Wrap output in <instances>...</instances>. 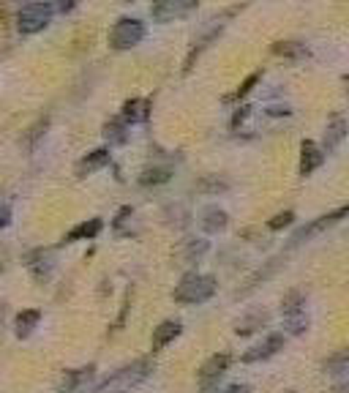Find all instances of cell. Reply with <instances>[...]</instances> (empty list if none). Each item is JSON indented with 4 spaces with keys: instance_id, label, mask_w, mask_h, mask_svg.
Returning a JSON list of instances; mask_svg holds the SVG:
<instances>
[{
    "instance_id": "cell-1",
    "label": "cell",
    "mask_w": 349,
    "mask_h": 393,
    "mask_svg": "<svg viewBox=\"0 0 349 393\" xmlns=\"http://www.w3.org/2000/svg\"><path fill=\"white\" fill-rule=\"evenodd\" d=\"M150 374H153V361L150 358H137V361L121 366L115 374H109L104 382H99L93 388V393H131L134 388H139Z\"/></svg>"
},
{
    "instance_id": "cell-2",
    "label": "cell",
    "mask_w": 349,
    "mask_h": 393,
    "mask_svg": "<svg viewBox=\"0 0 349 393\" xmlns=\"http://www.w3.org/2000/svg\"><path fill=\"white\" fill-rule=\"evenodd\" d=\"M219 290V281L216 276H207V273H186L180 279V284L174 287V303H183V306H200L207 303Z\"/></svg>"
},
{
    "instance_id": "cell-3",
    "label": "cell",
    "mask_w": 349,
    "mask_h": 393,
    "mask_svg": "<svg viewBox=\"0 0 349 393\" xmlns=\"http://www.w3.org/2000/svg\"><path fill=\"white\" fill-rule=\"evenodd\" d=\"M52 6L50 0H36V3H27L22 6L20 17H17V30L22 36H33V33H41L52 20Z\"/></svg>"
},
{
    "instance_id": "cell-4",
    "label": "cell",
    "mask_w": 349,
    "mask_h": 393,
    "mask_svg": "<svg viewBox=\"0 0 349 393\" xmlns=\"http://www.w3.org/2000/svg\"><path fill=\"white\" fill-rule=\"evenodd\" d=\"M229 364H232V358H229L226 352H213V355L200 366V371H197V385H200V391L202 393L216 391L219 382L224 380V374L229 371Z\"/></svg>"
},
{
    "instance_id": "cell-5",
    "label": "cell",
    "mask_w": 349,
    "mask_h": 393,
    "mask_svg": "<svg viewBox=\"0 0 349 393\" xmlns=\"http://www.w3.org/2000/svg\"><path fill=\"white\" fill-rule=\"evenodd\" d=\"M145 39V22L134 17H121L109 30V47L112 49H131Z\"/></svg>"
},
{
    "instance_id": "cell-6",
    "label": "cell",
    "mask_w": 349,
    "mask_h": 393,
    "mask_svg": "<svg viewBox=\"0 0 349 393\" xmlns=\"http://www.w3.org/2000/svg\"><path fill=\"white\" fill-rule=\"evenodd\" d=\"M197 6H200V0H153L150 17L161 25L177 22L183 17H189L191 11H197Z\"/></svg>"
},
{
    "instance_id": "cell-7",
    "label": "cell",
    "mask_w": 349,
    "mask_h": 393,
    "mask_svg": "<svg viewBox=\"0 0 349 393\" xmlns=\"http://www.w3.org/2000/svg\"><path fill=\"white\" fill-rule=\"evenodd\" d=\"M349 219V205H341V208H336V211H330V213H324V216H320V219H314L308 227H303V229H298L295 235H292V244H306L308 238H314V235H320V232H324V229H330V227H336L338 221Z\"/></svg>"
},
{
    "instance_id": "cell-8",
    "label": "cell",
    "mask_w": 349,
    "mask_h": 393,
    "mask_svg": "<svg viewBox=\"0 0 349 393\" xmlns=\"http://www.w3.org/2000/svg\"><path fill=\"white\" fill-rule=\"evenodd\" d=\"M284 344H287V336H284V333H268L259 344H254L251 349H246L240 361H243V364H265V361L275 358V355L284 349Z\"/></svg>"
},
{
    "instance_id": "cell-9",
    "label": "cell",
    "mask_w": 349,
    "mask_h": 393,
    "mask_svg": "<svg viewBox=\"0 0 349 393\" xmlns=\"http://www.w3.org/2000/svg\"><path fill=\"white\" fill-rule=\"evenodd\" d=\"M109 161H112L109 150H107V147H96V150H90L85 159H79V161H76V167H74L76 178H88V175H93V172L104 170Z\"/></svg>"
},
{
    "instance_id": "cell-10",
    "label": "cell",
    "mask_w": 349,
    "mask_h": 393,
    "mask_svg": "<svg viewBox=\"0 0 349 393\" xmlns=\"http://www.w3.org/2000/svg\"><path fill=\"white\" fill-rule=\"evenodd\" d=\"M322 164H324L322 147L317 145V142H311V140H303V145H300V175L306 178V175L320 170Z\"/></svg>"
},
{
    "instance_id": "cell-11",
    "label": "cell",
    "mask_w": 349,
    "mask_h": 393,
    "mask_svg": "<svg viewBox=\"0 0 349 393\" xmlns=\"http://www.w3.org/2000/svg\"><path fill=\"white\" fill-rule=\"evenodd\" d=\"M200 224L207 235H219V232H224L226 227H229V213H226L224 208H219V205H210V208H205L200 213Z\"/></svg>"
},
{
    "instance_id": "cell-12",
    "label": "cell",
    "mask_w": 349,
    "mask_h": 393,
    "mask_svg": "<svg viewBox=\"0 0 349 393\" xmlns=\"http://www.w3.org/2000/svg\"><path fill=\"white\" fill-rule=\"evenodd\" d=\"M180 333H183V325H180L177 319H164L161 325H156V328H153V339H150L153 352H156V349H164L167 344H172Z\"/></svg>"
},
{
    "instance_id": "cell-13",
    "label": "cell",
    "mask_w": 349,
    "mask_h": 393,
    "mask_svg": "<svg viewBox=\"0 0 349 393\" xmlns=\"http://www.w3.org/2000/svg\"><path fill=\"white\" fill-rule=\"evenodd\" d=\"M27 268H30V273H33L36 281H47V279L52 276V268H55V257H52V251H44V248L33 251V254L27 257Z\"/></svg>"
},
{
    "instance_id": "cell-14",
    "label": "cell",
    "mask_w": 349,
    "mask_h": 393,
    "mask_svg": "<svg viewBox=\"0 0 349 393\" xmlns=\"http://www.w3.org/2000/svg\"><path fill=\"white\" fill-rule=\"evenodd\" d=\"M349 126L347 121L341 118V115H333L330 123H327V128H324V142H322V153H333L336 147L344 142V137H347Z\"/></svg>"
},
{
    "instance_id": "cell-15",
    "label": "cell",
    "mask_w": 349,
    "mask_h": 393,
    "mask_svg": "<svg viewBox=\"0 0 349 393\" xmlns=\"http://www.w3.org/2000/svg\"><path fill=\"white\" fill-rule=\"evenodd\" d=\"M125 126H134V123H145L150 118V101L148 98H128L123 104V112H121Z\"/></svg>"
},
{
    "instance_id": "cell-16",
    "label": "cell",
    "mask_w": 349,
    "mask_h": 393,
    "mask_svg": "<svg viewBox=\"0 0 349 393\" xmlns=\"http://www.w3.org/2000/svg\"><path fill=\"white\" fill-rule=\"evenodd\" d=\"M268 312H262V309H256V312H249L246 317H240L235 322V333L238 336H251V333H256L262 325H268Z\"/></svg>"
},
{
    "instance_id": "cell-17",
    "label": "cell",
    "mask_w": 349,
    "mask_h": 393,
    "mask_svg": "<svg viewBox=\"0 0 349 393\" xmlns=\"http://www.w3.org/2000/svg\"><path fill=\"white\" fill-rule=\"evenodd\" d=\"M101 229H104V221H101V219L82 221V224H76L74 229L66 235V244H76V241H93Z\"/></svg>"
},
{
    "instance_id": "cell-18",
    "label": "cell",
    "mask_w": 349,
    "mask_h": 393,
    "mask_svg": "<svg viewBox=\"0 0 349 393\" xmlns=\"http://www.w3.org/2000/svg\"><path fill=\"white\" fill-rule=\"evenodd\" d=\"M104 140L109 145H125L128 142V126L123 123V118H112L104 123Z\"/></svg>"
},
{
    "instance_id": "cell-19",
    "label": "cell",
    "mask_w": 349,
    "mask_h": 393,
    "mask_svg": "<svg viewBox=\"0 0 349 393\" xmlns=\"http://www.w3.org/2000/svg\"><path fill=\"white\" fill-rule=\"evenodd\" d=\"M207 251V241H194V238H186L183 244H180V248H177V257L183 260V262H197L202 254Z\"/></svg>"
},
{
    "instance_id": "cell-20",
    "label": "cell",
    "mask_w": 349,
    "mask_h": 393,
    "mask_svg": "<svg viewBox=\"0 0 349 393\" xmlns=\"http://www.w3.org/2000/svg\"><path fill=\"white\" fill-rule=\"evenodd\" d=\"M273 52L281 55V58H287V60H306L308 58V47L300 44V41H275Z\"/></svg>"
},
{
    "instance_id": "cell-21",
    "label": "cell",
    "mask_w": 349,
    "mask_h": 393,
    "mask_svg": "<svg viewBox=\"0 0 349 393\" xmlns=\"http://www.w3.org/2000/svg\"><path fill=\"white\" fill-rule=\"evenodd\" d=\"M308 325H311V319H308V312H306V309L292 312V314L284 317V331L292 333V336H303V333L308 331Z\"/></svg>"
},
{
    "instance_id": "cell-22",
    "label": "cell",
    "mask_w": 349,
    "mask_h": 393,
    "mask_svg": "<svg viewBox=\"0 0 349 393\" xmlns=\"http://www.w3.org/2000/svg\"><path fill=\"white\" fill-rule=\"evenodd\" d=\"M39 319H41V312H39V309H25L22 314H17V336H20V339H27V336L36 331Z\"/></svg>"
},
{
    "instance_id": "cell-23",
    "label": "cell",
    "mask_w": 349,
    "mask_h": 393,
    "mask_svg": "<svg viewBox=\"0 0 349 393\" xmlns=\"http://www.w3.org/2000/svg\"><path fill=\"white\" fill-rule=\"evenodd\" d=\"M172 178V170L170 167H148V170L139 172V186H161Z\"/></svg>"
},
{
    "instance_id": "cell-24",
    "label": "cell",
    "mask_w": 349,
    "mask_h": 393,
    "mask_svg": "<svg viewBox=\"0 0 349 393\" xmlns=\"http://www.w3.org/2000/svg\"><path fill=\"white\" fill-rule=\"evenodd\" d=\"M90 374H93V366L79 368V371H69V374L63 377V382H60V391H63V393L76 391V388H79L85 380H90Z\"/></svg>"
},
{
    "instance_id": "cell-25",
    "label": "cell",
    "mask_w": 349,
    "mask_h": 393,
    "mask_svg": "<svg viewBox=\"0 0 349 393\" xmlns=\"http://www.w3.org/2000/svg\"><path fill=\"white\" fill-rule=\"evenodd\" d=\"M197 192H202V194H224V192H229V180L207 175V178H202L200 183H197Z\"/></svg>"
},
{
    "instance_id": "cell-26",
    "label": "cell",
    "mask_w": 349,
    "mask_h": 393,
    "mask_svg": "<svg viewBox=\"0 0 349 393\" xmlns=\"http://www.w3.org/2000/svg\"><path fill=\"white\" fill-rule=\"evenodd\" d=\"M300 309H306V298H303L300 290H289L281 298V317H287L292 312H300Z\"/></svg>"
},
{
    "instance_id": "cell-27",
    "label": "cell",
    "mask_w": 349,
    "mask_h": 393,
    "mask_svg": "<svg viewBox=\"0 0 349 393\" xmlns=\"http://www.w3.org/2000/svg\"><path fill=\"white\" fill-rule=\"evenodd\" d=\"M347 368H349V347L347 349L333 352V355L324 361V371H327V374H341V371H347Z\"/></svg>"
},
{
    "instance_id": "cell-28",
    "label": "cell",
    "mask_w": 349,
    "mask_h": 393,
    "mask_svg": "<svg viewBox=\"0 0 349 393\" xmlns=\"http://www.w3.org/2000/svg\"><path fill=\"white\" fill-rule=\"evenodd\" d=\"M256 82H259V72L249 74V76H246V82H243V85H240L232 96H224V104H229V101H238V98H246L251 91H254V85H256Z\"/></svg>"
},
{
    "instance_id": "cell-29",
    "label": "cell",
    "mask_w": 349,
    "mask_h": 393,
    "mask_svg": "<svg viewBox=\"0 0 349 393\" xmlns=\"http://www.w3.org/2000/svg\"><path fill=\"white\" fill-rule=\"evenodd\" d=\"M292 224H295V213L292 211H284V213H275L273 219L268 221V229L271 232H281V229H287Z\"/></svg>"
},
{
    "instance_id": "cell-30",
    "label": "cell",
    "mask_w": 349,
    "mask_h": 393,
    "mask_svg": "<svg viewBox=\"0 0 349 393\" xmlns=\"http://www.w3.org/2000/svg\"><path fill=\"white\" fill-rule=\"evenodd\" d=\"M52 11H57V14H69V11H74L76 8V0H50Z\"/></svg>"
},
{
    "instance_id": "cell-31",
    "label": "cell",
    "mask_w": 349,
    "mask_h": 393,
    "mask_svg": "<svg viewBox=\"0 0 349 393\" xmlns=\"http://www.w3.org/2000/svg\"><path fill=\"white\" fill-rule=\"evenodd\" d=\"M265 112H268V115H271V118H281V115H284V118H287V115H292V109H289V107H287V104H273V107H268V109H265Z\"/></svg>"
},
{
    "instance_id": "cell-32",
    "label": "cell",
    "mask_w": 349,
    "mask_h": 393,
    "mask_svg": "<svg viewBox=\"0 0 349 393\" xmlns=\"http://www.w3.org/2000/svg\"><path fill=\"white\" fill-rule=\"evenodd\" d=\"M249 109L251 107H238V109H235V115H232V128H238L240 123L249 118Z\"/></svg>"
},
{
    "instance_id": "cell-33",
    "label": "cell",
    "mask_w": 349,
    "mask_h": 393,
    "mask_svg": "<svg viewBox=\"0 0 349 393\" xmlns=\"http://www.w3.org/2000/svg\"><path fill=\"white\" fill-rule=\"evenodd\" d=\"M224 393H251V385H246V382H235V385L224 388Z\"/></svg>"
},
{
    "instance_id": "cell-34",
    "label": "cell",
    "mask_w": 349,
    "mask_h": 393,
    "mask_svg": "<svg viewBox=\"0 0 349 393\" xmlns=\"http://www.w3.org/2000/svg\"><path fill=\"white\" fill-rule=\"evenodd\" d=\"M8 221H11V211H8V205H0V229H3V227H8Z\"/></svg>"
},
{
    "instance_id": "cell-35",
    "label": "cell",
    "mask_w": 349,
    "mask_h": 393,
    "mask_svg": "<svg viewBox=\"0 0 349 393\" xmlns=\"http://www.w3.org/2000/svg\"><path fill=\"white\" fill-rule=\"evenodd\" d=\"M344 82H347V85H349V74H347V76H344Z\"/></svg>"
},
{
    "instance_id": "cell-36",
    "label": "cell",
    "mask_w": 349,
    "mask_h": 393,
    "mask_svg": "<svg viewBox=\"0 0 349 393\" xmlns=\"http://www.w3.org/2000/svg\"><path fill=\"white\" fill-rule=\"evenodd\" d=\"M284 393H300V391H284Z\"/></svg>"
},
{
    "instance_id": "cell-37",
    "label": "cell",
    "mask_w": 349,
    "mask_h": 393,
    "mask_svg": "<svg viewBox=\"0 0 349 393\" xmlns=\"http://www.w3.org/2000/svg\"><path fill=\"white\" fill-rule=\"evenodd\" d=\"M123 3H134V0H123Z\"/></svg>"
},
{
    "instance_id": "cell-38",
    "label": "cell",
    "mask_w": 349,
    "mask_h": 393,
    "mask_svg": "<svg viewBox=\"0 0 349 393\" xmlns=\"http://www.w3.org/2000/svg\"><path fill=\"white\" fill-rule=\"evenodd\" d=\"M0 328H3V319H0Z\"/></svg>"
}]
</instances>
